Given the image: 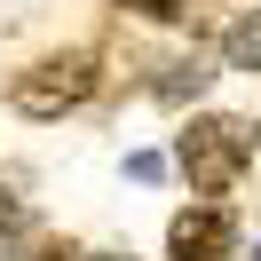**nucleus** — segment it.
Wrapping results in <instances>:
<instances>
[{"mask_svg": "<svg viewBox=\"0 0 261 261\" xmlns=\"http://www.w3.org/2000/svg\"><path fill=\"white\" fill-rule=\"evenodd\" d=\"M174 166H182V182L198 198H222L253 166V127H238V119H190V135L174 143Z\"/></svg>", "mask_w": 261, "mask_h": 261, "instance_id": "obj_1", "label": "nucleus"}, {"mask_svg": "<svg viewBox=\"0 0 261 261\" xmlns=\"http://www.w3.org/2000/svg\"><path fill=\"white\" fill-rule=\"evenodd\" d=\"M119 8H135V16H150V24H174L182 16V0H119Z\"/></svg>", "mask_w": 261, "mask_h": 261, "instance_id": "obj_7", "label": "nucleus"}, {"mask_svg": "<svg viewBox=\"0 0 261 261\" xmlns=\"http://www.w3.org/2000/svg\"><path fill=\"white\" fill-rule=\"evenodd\" d=\"M24 229H32V214H24V198L0 182V261H16V245H24Z\"/></svg>", "mask_w": 261, "mask_h": 261, "instance_id": "obj_6", "label": "nucleus"}, {"mask_svg": "<svg viewBox=\"0 0 261 261\" xmlns=\"http://www.w3.org/2000/svg\"><path fill=\"white\" fill-rule=\"evenodd\" d=\"M229 245H238V222H229V206H214V198L182 206L174 229H166V261H229Z\"/></svg>", "mask_w": 261, "mask_h": 261, "instance_id": "obj_3", "label": "nucleus"}, {"mask_svg": "<svg viewBox=\"0 0 261 261\" xmlns=\"http://www.w3.org/2000/svg\"><path fill=\"white\" fill-rule=\"evenodd\" d=\"M222 56H229V71H261V8H245V16L229 24Z\"/></svg>", "mask_w": 261, "mask_h": 261, "instance_id": "obj_5", "label": "nucleus"}, {"mask_svg": "<svg viewBox=\"0 0 261 261\" xmlns=\"http://www.w3.org/2000/svg\"><path fill=\"white\" fill-rule=\"evenodd\" d=\"M253 150H261V127H253Z\"/></svg>", "mask_w": 261, "mask_h": 261, "instance_id": "obj_9", "label": "nucleus"}, {"mask_svg": "<svg viewBox=\"0 0 261 261\" xmlns=\"http://www.w3.org/2000/svg\"><path fill=\"white\" fill-rule=\"evenodd\" d=\"M95 87H103V64L87 48H64V56H40L32 71H16L8 103H16L24 119H64V111H80Z\"/></svg>", "mask_w": 261, "mask_h": 261, "instance_id": "obj_2", "label": "nucleus"}, {"mask_svg": "<svg viewBox=\"0 0 261 261\" xmlns=\"http://www.w3.org/2000/svg\"><path fill=\"white\" fill-rule=\"evenodd\" d=\"M206 80H214L206 56H174V64H159L150 95H159V103H198V95H206Z\"/></svg>", "mask_w": 261, "mask_h": 261, "instance_id": "obj_4", "label": "nucleus"}, {"mask_svg": "<svg viewBox=\"0 0 261 261\" xmlns=\"http://www.w3.org/2000/svg\"><path fill=\"white\" fill-rule=\"evenodd\" d=\"M56 261H111V253H56Z\"/></svg>", "mask_w": 261, "mask_h": 261, "instance_id": "obj_8", "label": "nucleus"}]
</instances>
